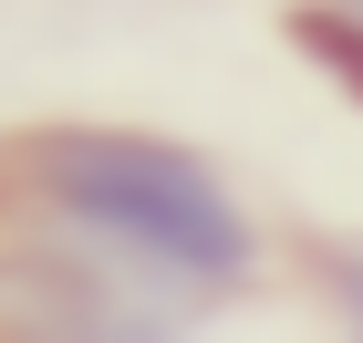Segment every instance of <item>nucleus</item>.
<instances>
[{"label": "nucleus", "mask_w": 363, "mask_h": 343, "mask_svg": "<svg viewBox=\"0 0 363 343\" xmlns=\"http://www.w3.org/2000/svg\"><path fill=\"white\" fill-rule=\"evenodd\" d=\"M11 271L0 302L42 333H156L259 281V219L197 146L135 125H52L0 167Z\"/></svg>", "instance_id": "obj_1"}, {"label": "nucleus", "mask_w": 363, "mask_h": 343, "mask_svg": "<svg viewBox=\"0 0 363 343\" xmlns=\"http://www.w3.org/2000/svg\"><path fill=\"white\" fill-rule=\"evenodd\" d=\"M333 291H342V322L363 333V250H342V260H333Z\"/></svg>", "instance_id": "obj_2"}, {"label": "nucleus", "mask_w": 363, "mask_h": 343, "mask_svg": "<svg viewBox=\"0 0 363 343\" xmlns=\"http://www.w3.org/2000/svg\"><path fill=\"white\" fill-rule=\"evenodd\" d=\"M333 11H342V21H363V0H333Z\"/></svg>", "instance_id": "obj_3"}]
</instances>
